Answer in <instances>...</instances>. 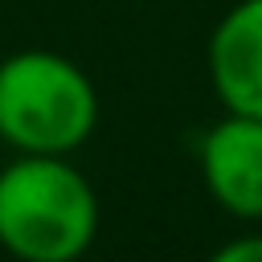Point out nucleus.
Wrapping results in <instances>:
<instances>
[{
    "label": "nucleus",
    "instance_id": "obj_1",
    "mask_svg": "<svg viewBox=\"0 0 262 262\" xmlns=\"http://www.w3.org/2000/svg\"><path fill=\"white\" fill-rule=\"evenodd\" d=\"M98 237V196L70 156L0 168V250L16 262H78Z\"/></svg>",
    "mask_w": 262,
    "mask_h": 262
},
{
    "label": "nucleus",
    "instance_id": "obj_2",
    "mask_svg": "<svg viewBox=\"0 0 262 262\" xmlns=\"http://www.w3.org/2000/svg\"><path fill=\"white\" fill-rule=\"evenodd\" d=\"M98 127L90 74L53 49H20L0 61V139L16 156H70Z\"/></svg>",
    "mask_w": 262,
    "mask_h": 262
},
{
    "label": "nucleus",
    "instance_id": "obj_3",
    "mask_svg": "<svg viewBox=\"0 0 262 262\" xmlns=\"http://www.w3.org/2000/svg\"><path fill=\"white\" fill-rule=\"evenodd\" d=\"M201 180L237 221H262V119L225 111L201 135Z\"/></svg>",
    "mask_w": 262,
    "mask_h": 262
},
{
    "label": "nucleus",
    "instance_id": "obj_4",
    "mask_svg": "<svg viewBox=\"0 0 262 262\" xmlns=\"http://www.w3.org/2000/svg\"><path fill=\"white\" fill-rule=\"evenodd\" d=\"M205 61L221 106L262 119V0H237L213 25Z\"/></svg>",
    "mask_w": 262,
    "mask_h": 262
},
{
    "label": "nucleus",
    "instance_id": "obj_5",
    "mask_svg": "<svg viewBox=\"0 0 262 262\" xmlns=\"http://www.w3.org/2000/svg\"><path fill=\"white\" fill-rule=\"evenodd\" d=\"M205 262H262V233H246V237H233L225 246H217Z\"/></svg>",
    "mask_w": 262,
    "mask_h": 262
}]
</instances>
